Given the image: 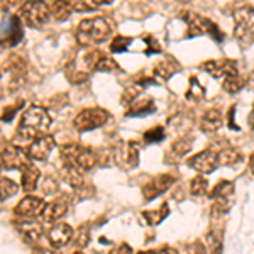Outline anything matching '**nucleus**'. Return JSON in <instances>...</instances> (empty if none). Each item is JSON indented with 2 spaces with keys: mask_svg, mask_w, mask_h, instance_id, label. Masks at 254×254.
<instances>
[{
  "mask_svg": "<svg viewBox=\"0 0 254 254\" xmlns=\"http://www.w3.org/2000/svg\"><path fill=\"white\" fill-rule=\"evenodd\" d=\"M112 34V27L104 17L83 19L76 29V41L80 46L90 48L93 44H100L107 41Z\"/></svg>",
  "mask_w": 254,
  "mask_h": 254,
  "instance_id": "f257e3e1",
  "label": "nucleus"
},
{
  "mask_svg": "<svg viewBox=\"0 0 254 254\" xmlns=\"http://www.w3.org/2000/svg\"><path fill=\"white\" fill-rule=\"evenodd\" d=\"M51 126V117H49L48 110L39 107V105H32L22 114L19 124V136L26 141L38 137L39 134H43L44 130H48V127Z\"/></svg>",
  "mask_w": 254,
  "mask_h": 254,
  "instance_id": "f03ea898",
  "label": "nucleus"
},
{
  "mask_svg": "<svg viewBox=\"0 0 254 254\" xmlns=\"http://www.w3.org/2000/svg\"><path fill=\"white\" fill-rule=\"evenodd\" d=\"M234 17V36L243 46L254 41V7L241 5L232 14Z\"/></svg>",
  "mask_w": 254,
  "mask_h": 254,
  "instance_id": "7ed1b4c3",
  "label": "nucleus"
},
{
  "mask_svg": "<svg viewBox=\"0 0 254 254\" xmlns=\"http://www.w3.org/2000/svg\"><path fill=\"white\" fill-rule=\"evenodd\" d=\"M185 17V22L188 24V38H193V36H200V34H208L212 39L220 43L224 39V32L219 29L215 22H212L210 19L203 17V15H198L195 12H185L182 14Z\"/></svg>",
  "mask_w": 254,
  "mask_h": 254,
  "instance_id": "20e7f679",
  "label": "nucleus"
},
{
  "mask_svg": "<svg viewBox=\"0 0 254 254\" xmlns=\"http://www.w3.org/2000/svg\"><path fill=\"white\" fill-rule=\"evenodd\" d=\"M17 12L20 20L29 27H41L48 22L51 15V7L44 0H26Z\"/></svg>",
  "mask_w": 254,
  "mask_h": 254,
  "instance_id": "39448f33",
  "label": "nucleus"
},
{
  "mask_svg": "<svg viewBox=\"0 0 254 254\" xmlns=\"http://www.w3.org/2000/svg\"><path fill=\"white\" fill-rule=\"evenodd\" d=\"M61 159H63V163L80 168L81 171L92 170L97 165V154L88 147L78 144H68L61 147Z\"/></svg>",
  "mask_w": 254,
  "mask_h": 254,
  "instance_id": "423d86ee",
  "label": "nucleus"
},
{
  "mask_svg": "<svg viewBox=\"0 0 254 254\" xmlns=\"http://www.w3.org/2000/svg\"><path fill=\"white\" fill-rule=\"evenodd\" d=\"M109 112L104 109H85L73 119V127H75L78 132H87V130L98 129L109 121Z\"/></svg>",
  "mask_w": 254,
  "mask_h": 254,
  "instance_id": "0eeeda50",
  "label": "nucleus"
},
{
  "mask_svg": "<svg viewBox=\"0 0 254 254\" xmlns=\"http://www.w3.org/2000/svg\"><path fill=\"white\" fill-rule=\"evenodd\" d=\"M114 161L122 170H132L139 163V151L136 142H121L114 151Z\"/></svg>",
  "mask_w": 254,
  "mask_h": 254,
  "instance_id": "6e6552de",
  "label": "nucleus"
},
{
  "mask_svg": "<svg viewBox=\"0 0 254 254\" xmlns=\"http://www.w3.org/2000/svg\"><path fill=\"white\" fill-rule=\"evenodd\" d=\"M202 68L205 69L207 73H210L214 78H219V80H225V78H229V76L239 75L237 63L232 60H208L202 64Z\"/></svg>",
  "mask_w": 254,
  "mask_h": 254,
  "instance_id": "1a4fd4ad",
  "label": "nucleus"
},
{
  "mask_svg": "<svg viewBox=\"0 0 254 254\" xmlns=\"http://www.w3.org/2000/svg\"><path fill=\"white\" fill-rule=\"evenodd\" d=\"M188 166L203 175L212 173L219 166V154L212 153V151H202V153L195 154V156L188 159Z\"/></svg>",
  "mask_w": 254,
  "mask_h": 254,
  "instance_id": "9d476101",
  "label": "nucleus"
},
{
  "mask_svg": "<svg viewBox=\"0 0 254 254\" xmlns=\"http://www.w3.org/2000/svg\"><path fill=\"white\" fill-rule=\"evenodd\" d=\"M55 149V139L51 136H39L27 146V158L36 161H44Z\"/></svg>",
  "mask_w": 254,
  "mask_h": 254,
  "instance_id": "9b49d317",
  "label": "nucleus"
},
{
  "mask_svg": "<svg viewBox=\"0 0 254 254\" xmlns=\"http://www.w3.org/2000/svg\"><path fill=\"white\" fill-rule=\"evenodd\" d=\"M44 208H46V203L43 202L38 196H26L22 198L20 202L15 205V215L22 217V219H32V217H38V215H43Z\"/></svg>",
  "mask_w": 254,
  "mask_h": 254,
  "instance_id": "f8f14e48",
  "label": "nucleus"
},
{
  "mask_svg": "<svg viewBox=\"0 0 254 254\" xmlns=\"http://www.w3.org/2000/svg\"><path fill=\"white\" fill-rule=\"evenodd\" d=\"M175 176L173 175H158L156 178H153L151 182H147V185L142 188V195L146 200H153L166 191L168 188L173 185Z\"/></svg>",
  "mask_w": 254,
  "mask_h": 254,
  "instance_id": "ddd939ff",
  "label": "nucleus"
},
{
  "mask_svg": "<svg viewBox=\"0 0 254 254\" xmlns=\"http://www.w3.org/2000/svg\"><path fill=\"white\" fill-rule=\"evenodd\" d=\"M48 239L53 248H63V246H66L73 239V229L64 222L56 224L48 232Z\"/></svg>",
  "mask_w": 254,
  "mask_h": 254,
  "instance_id": "4468645a",
  "label": "nucleus"
},
{
  "mask_svg": "<svg viewBox=\"0 0 254 254\" xmlns=\"http://www.w3.org/2000/svg\"><path fill=\"white\" fill-rule=\"evenodd\" d=\"M26 163H29L24 158L22 149L17 146H7L2 151V166L5 170H15V168H22Z\"/></svg>",
  "mask_w": 254,
  "mask_h": 254,
  "instance_id": "2eb2a0df",
  "label": "nucleus"
},
{
  "mask_svg": "<svg viewBox=\"0 0 254 254\" xmlns=\"http://www.w3.org/2000/svg\"><path fill=\"white\" fill-rule=\"evenodd\" d=\"M66 212H68L66 202H64V200H55V202H51L46 205L43 215H41V219L48 224H53V222H56V220H60L61 217L66 215Z\"/></svg>",
  "mask_w": 254,
  "mask_h": 254,
  "instance_id": "dca6fc26",
  "label": "nucleus"
},
{
  "mask_svg": "<svg viewBox=\"0 0 254 254\" xmlns=\"http://www.w3.org/2000/svg\"><path fill=\"white\" fill-rule=\"evenodd\" d=\"M20 173H22V182H20L22 190L26 191V193L34 191L36 187H38V180H39V175H41L38 168H36L34 165H31V163H26V165L20 168Z\"/></svg>",
  "mask_w": 254,
  "mask_h": 254,
  "instance_id": "f3484780",
  "label": "nucleus"
},
{
  "mask_svg": "<svg viewBox=\"0 0 254 254\" xmlns=\"http://www.w3.org/2000/svg\"><path fill=\"white\" fill-rule=\"evenodd\" d=\"M20 39H22V26H20V17H10L9 24H7V32H3L2 43L7 44V48H14Z\"/></svg>",
  "mask_w": 254,
  "mask_h": 254,
  "instance_id": "a211bd4d",
  "label": "nucleus"
},
{
  "mask_svg": "<svg viewBox=\"0 0 254 254\" xmlns=\"http://www.w3.org/2000/svg\"><path fill=\"white\" fill-rule=\"evenodd\" d=\"M154 109L156 105L151 97H137L127 109V116H147V114L154 112Z\"/></svg>",
  "mask_w": 254,
  "mask_h": 254,
  "instance_id": "6ab92c4d",
  "label": "nucleus"
},
{
  "mask_svg": "<svg viewBox=\"0 0 254 254\" xmlns=\"http://www.w3.org/2000/svg\"><path fill=\"white\" fill-rule=\"evenodd\" d=\"M222 114L219 110L212 109V110H207L202 117V122H200V127H202L203 132L207 134H212V132H217V130L222 127Z\"/></svg>",
  "mask_w": 254,
  "mask_h": 254,
  "instance_id": "aec40b11",
  "label": "nucleus"
},
{
  "mask_svg": "<svg viewBox=\"0 0 254 254\" xmlns=\"http://www.w3.org/2000/svg\"><path fill=\"white\" fill-rule=\"evenodd\" d=\"M61 178L64 180V182L68 183L69 187L73 188H81L85 185L83 182V175H81V170L73 165H68V163H64L63 165V170H61Z\"/></svg>",
  "mask_w": 254,
  "mask_h": 254,
  "instance_id": "412c9836",
  "label": "nucleus"
},
{
  "mask_svg": "<svg viewBox=\"0 0 254 254\" xmlns=\"http://www.w3.org/2000/svg\"><path fill=\"white\" fill-rule=\"evenodd\" d=\"M17 231L26 237L27 241H31V243H36V241H39L41 234H43V229H41V225L38 222H34V220H19L17 224Z\"/></svg>",
  "mask_w": 254,
  "mask_h": 254,
  "instance_id": "4be33fe9",
  "label": "nucleus"
},
{
  "mask_svg": "<svg viewBox=\"0 0 254 254\" xmlns=\"http://www.w3.org/2000/svg\"><path fill=\"white\" fill-rule=\"evenodd\" d=\"M49 7H51V17L61 20V22L66 20L73 12V5L68 0H55Z\"/></svg>",
  "mask_w": 254,
  "mask_h": 254,
  "instance_id": "5701e85b",
  "label": "nucleus"
},
{
  "mask_svg": "<svg viewBox=\"0 0 254 254\" xmlns=\"http://www.w3.org/2000/svg\"><path fill=\"white\" fill-rule=\"evenodd\" d=\"M234 195V183L232 182H227V180H220L217 185L210 190V198H231Z\"/></svg>",
  "mask_w": 254,
  "mask_h": 254,
  "instance_id": "b1692460",
  "label": "nucleus"
},
{
  "mask_svg": "<svg viewBox=\"0 0 254 254\" xmlns=\"http://www.w3.org/2000/svg\"><path fill=\"white\" fill-rule=\"evenodd\" d=\"M241 159H243V154L236 147H225L219 153V165L222 166H234L241 163Z\"/></svg>",
  "mask_w": 254,
  "mask_h": 254,
  "instance_id": "393cba45",
  "label": "nucleus"
},
{
  "mask_svg": "<svg viewBox=\"0 0 254 254\" xmlns=\"http://www.w3.org/2000/svg\"><path fill=\"white\" fill-rule=\"evenodd\" d=\"M168 214H170V208H168V203H163L161 207L156 208V210H147L142 214V217L146 219V222L147 224H151V225H156L159 222H163V220L166 219Z\"/></svg>",
  "mask_w": 254,
  "mask_h": 254,
  "instance_id": "a878e982",
  "label": "nucleus"
},
{
  "mask_svg": "<svg viewBox=\"0 0 254 254\" xmlns=\"http://www.w3.org/2000/svg\"><path fill=\"white\" fill-rule=\"evenodd\" d=\"M185 97H187V100H190V102H200L205 97V90H203V87L198 83V80H196L195 76L190 78V87H188V92L185 93Z\"/></svg>",
  "mask_w": 254,
  "mask_h": 254,
  "instance_id": "bb28decb",
  "label": "nucleus"
},
{
  "mask_svg": "<svg viewBox=\"0 0 254 254\" xmlns=\"http://www.w3.org/2000/svg\"><path fill=\"white\" fill-rule=\"evenodd\" d=\"M207 249L210 254H222V236L217 231H210L207 234Z\"/></svg>",
  "mask_w": 254,
  "mask_h": 254,
  "instance_id": "cd10ccee",
  "label": "nucleus"
},
{
  "mask_svg": "<svg viewBox=\"0 0 254 254\" xmlns=\"http://www.w3.org/2000/svg\"><path fill=\"white\" fill-rule=\"evenodd\" d=\"M175 73V66H173V60H166V61H161L154 66V76L161 80H168L171 75Z\"/></svg>",
  "mask_w": 254,
  "mask_h": 254,
  "instance_id": "c85d7f7f",
  "label": "nucleus"
},
{
  "mask_svg": "<svg viewBox=\"0 0 254 254\" xmlns=\"http://www.w3.org/2000/svg\"><path fill=\"white\" fill-rule=\"evenodd\" d=\"M246 85V81L241 78L239 75H234V76H229V78L222 80V88L225 90L227 93H237L241 88Z\"/></svg>",
  "mask_w": 254,
  "mask_h": 254,
  "instance_id": "c756f323",
  "label": "nucleus"
},
{
  "mask_svg": "<svg viewBox=\"0 0 254 254\" xmlns=\"http://www.w3.org/2000/svg\"><path fill=\"white\" fill-rule=\"evenodd\" d=\"M90 243V231L87 225H80L78 229L75 231V234H73V244L76 246V248H85Z\"/></svg>",
  "mask_w": 254,
  "mask_h": 254,
  "instance_id": "7c9ffc66",
  "label": "nucleus"
},
{
  "mask_svg": "<svg viewBox=\"0 0 254 254\" xmlns=\"http://www.w3.org/2000/svg\"><path fill=\"white\" fill-rule=\"evenodd\" d=\"M207 190H208V183H207V180L203 178V176H196V178L191 180V183H190V191H191V195H193V196H202V195H205V193H207Z\"/></svg>",
  "mask_w": 254,
  "mask_h": 254,
  "instance_id": "2f4dec72",
  "label": "nucleus"
},
{
  "mask_svg": "<svg viewBox=\"0 0 254 254\" xmlns=\"http://www.w3.org/2000/svg\"><path fill=\"white\" fill-rule=\"evenodd\" d=\"M132 43V39L127 38V36H116L110 43V51L112 53H124L129 44Z\"/></svg>",
  "mask_w": 254,
  "mask_h": 254,
  "instance_id": "473e14b6",
  "label": "nucleus"
},
{
  "mask_svg": "<svg viewBox=\"0 0 254 254\" xmlns=\"http://www.w3.org/2000/svg\"><path fill=\"white\" fill-rule=\"evenodd\" d=\"M116 69H119V64L105 55L98 60V63L95 66V71H102V73H110V71H116Z\"/></svg>",
  "mask_w": 254,
  "mask_h": 254,
  "instance_id": "72a5a7b5",
  "label": "nucleus"
},
{
  "mask_svg": "<svg viewBox=\"0 0 254 254\" xmlns=\"http://www.w3.org/2000/svg\"><path fill=\"white\" fill-rule=\"evenodd\" d=\"M0 188H2V198H9V196L17 193L19 185L12 182V180H9V178H5V176H3L2 183H0Z\"/></svg>",
  "mask_w": 254,
  "mask_h": 254,
  "instance_id": "f704fd0d",
  "label": "nucleus"
},
{
  "mask_svg": "<svg viewBox=\"0 0 254 254\" xmlns=\"http://www.w3.org/2000/svg\"><path fill=\"white\" fill-rule=\"evenodd\" d=\"M165 139V129L163 127H151L149 130L144 132V141L146 142H161Z\"/></svg>",
  "mask_w": 254,
  "mask_h": 254,
  "instance_id": "c9c22d12",
  "label": "nucleus"
},
{
  "mask_svg": "<svg viewBox=\"0 0 254 254\" xmlns=\"http://www.w3.org/2000/svg\"><path fill=\"white\" fill-rule=\"evenodd\" d=\"M190 149H191V141H188V139L175 141L173 146H171V153H173L175 156H183V154H187Z\"/></svg>",
  "mask_w": 254,
  "mask_h": 254,
  "instance_id": "e433bc0d",
  "label": "nucleus"
},
{
  "mask_svg": "<svg viewBox=\"0 0 254 254\" xmlns=\"http://www.w3.org/2000/svg\"><path fill=\"white\" fill-rule=\"evenodd\" d=\"M147 43V48H146V55H156V53H161V48H159L158 41L154 38H151V36H147L144 39Z\"/></svg>",
  "mask_w": 254,
  "mask_h": 254,
  "instance_id": "4c0bfd02",
  "label": "nucleus"
},
{
  "mask_svg": "<svg viewBox=\"0 0 254 254\" xmlns=\"http://www.w3.org/2000/svg\"><path fill=\"white\" fill-rule=\"evenodd\" d=\"M71 5H73V10H78V12H87L93 9L92 5L87 3V0H71Z\"/></svg>",
  "mask_w": 254,
  "mask_h": 254,
  "instance_id": "58836bf2",
  "label": "nucleus"
},
{
  "mask_svg": "<svg viewBox=\"0 0 254 254\" xmlns=\"http://www.w3.org/2000/svg\"><path fill=\"white\" fill-rule=\"evenodd\" d=\"M109 254H134V253H132V248H130L129 244L122 243V244L116 246L114 249H110Z\"/></svg>",
  "mask_w": 254,
  "mask_h": 254,
  "instance_id": "ea45409f",
  "label": "nucleus"
},
{
  "mask_svg": "<svg viewBox=\"0 0 254 254\" xmlns=\"http://www.w3.org/2000/svg\"><path fill=\"white\" fill-rule=\"evenodd\" d=\"M22 107V102H19L17 105H15V107H10V109H5L3 110V116H2V121H10L12 117L15 116V112H17V110Z\"/></svg>",
  "mask_w": 254,
  "mask_h": 254,
  "instance_id": "a19ab883",
  "label": "nucleus"
},
{
  "mask_svg": "<svg viewBox=\"0 0 254 254\" xmlns=\"http://www.w3.org/2000/svg\"><path fill=\"white\" fill-rule=\"evenodd\" d=\"M187 254H205V249L200 243H193L187 248Z\"/></svg>",
  "mask_w": 254,
  "mask_h": 254,
  "instance_id": "79ce46f5",
  "label": "nucleus"
},
{
  "mask_svg": "<svg viewBox=\"0 0 254 254\" xmlns=\"http://www.w3.org/2000/svg\"><path fill=\"white\" fill-rule=\"evenodd\" d=\"M56 188H58V185H56V182H53L51 178H46V180H44L43 190L46 191V193H53V191H56Z\"/></svg>",
  "mask_w": 254,
  "mask_h": 254,
  "instance_id": "37998d69",
  "label": "nucleus"
},
{
  "mask_svg": "<svg viewBox=\"0 0 254 254\" xmlns=\"http://www.w3.org/2000/svg\"><path fill=\"white\" fill-rule=\"evenodd\" d=\"M141 254H142V253H141ZM144 254H178V253H176V249H173V248H161V249H158V251L144 253Z\"/></svg>",
  "mask_w": 254,
  "mask_h": 254,
  "instance_id": "c03bdc74",
  "label": "nucleus"
},
{
  "mask_svg": "<svg viewBox=\"0 0 254 254\" xmlns=\"http://www.w3.org/2000/svg\"><path fill=\"white\" fill-rule=\"evenodd\" d=\"M32 254H55L53 251H49V249H44V248H36Z\"/></svg>",
  "mask_w": 254,
  "mask_h": 254,
  "instance_id": "a18cd8bd",
  "label": "nucleus"
},
{
  "mask_svg": "<svg viewBox=\"0 0 254 254\" xmlns=\"http://www.w3.org/2000/svg\"><path fill=\"white\" fill-rule=\"evenodd\" d=\"M248 122H249V126H251V129L254 130V107H253V110H251V114H249Z\"/></svg>",
  "mask_w": 254,
  "mask_h": 254,
  "instance_id": "49530a36",
  "label": "nucleus"
},
{
  "mask_svg": "<svg viewBox=\"0 0 254 254\" xmlns=\"http://www.w3.org/2000/svg\"><path fill=\"white\" fill-rule=\"evenodd\" d=\"M248 87L254 88V69L251 71V75H249V78H248Z\"/></svg>",
  "mask_w": 254,
  "mask_h": 254,
  "instance_id": "de8ad7c7",
  "label": "nucleus"
},
{
  "mask_svg": "<svg viewBox=\"0 0 254 254\" xmlns=\"http://www.w3.org/2000/svg\"><path fill=\"white\" fill-rule=\"evenodd\" d=\"M93 3H97V5H105V3H112L114 0H92Z\"/></svg>",
  "mask_w": 254,
  "mask_h": 254,
  "instance_id": "09e8293b",
  "label": "nucleus"
},
{
  "mask_svg": "<svg viewBox=\"0 0 254 254\" xmlns=\"http://www.w3.org/2000/svg\"><path fill=\"white\" fill-rule=\"evenodd\" d=\"M249 168H251V171L254 173V154H251V158H249Z\"/></svg>",
  "mask_w": 254,
  "mask_h": 254,
  "instance_id": "8fccbe9b",
  "label": "nucleus"
},
{
  "mask_svg": "<svg viewBox=\"0 0 254 254\" xmlns=\"http://www.w3.org/2000/svg\"><path fill=\"white\" fill-rule=\"evenodd\" d=\"M73 254H83V253H80V251H76V253H73Z\"/></svg>",
  "mask_w": 254,
  "mask_h": 254,
  "instance_id": "3c124183",
  "label": "nucleus"
}]
</instances>
